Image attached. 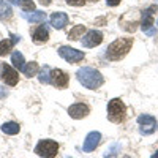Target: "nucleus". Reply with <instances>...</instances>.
I'll return each instance as SVG.
<instances>
[{"instance_id":"nucleus-8","label":"nucleus","mask_w":158,"mask_h":158,"mask_svg":"<svg viewBox=\"0 0 158 158\" xmlns=\"http://www.w3.org/2000/svg\"><path fill=\"white\" fill-rule=\"evenodd\" d=\"M101 141V135L98 133V131H90V133L87 135L85 141H84V152H92L95 150L98 147V144Z\"/></svg>"},{"instance_id":"nucleus-3","label":"nucleus","mask_w":158,"mask_h":158,"mask_svg":"<svg viewBox=\"0 0 158 158\" xmlns=\"http://www.w3.org/2000/svg\"><path fill=\"white\" fill-rule=\"evenodd\" d=\"M125 114H127V108H125L122 100L114 98V100L109 101V104H108V117H109L111 122H115V123L122 122L125 118Z\"/></svg>"},{"instance_id":"nucleus-17","label":"nucleus","mask_w":158,"mask_h":158,"mask_svg":"<svg viewBox=\"0 0 158 158\" xmlns=\"http://www.w3.org/2000/svg\"><path fill=\"white\" fill-rule=\"evenodd\" d=\"M13 40H3V41H0V56H5L10 52L11 46L19 41V36H11Z\"/></svg>"},{"instance_id":"nucleus-4","label":"nucleus","mask_w":158,"mask_h":158,"mask_svg":"<svg viewBox=\"0 0 158 158\" xmlns=\"http://www.w3.org/2000/svg\"><path fill=\"white\" fill-rule=\"evenodd\" d=\"M35 152L41 158H54L59 152V144L52 139H43L36 144Z\"/></svg>"},{"instance_id":"nucleus-10","label":"nucleus","mask_w":158,"mask_h":158,"mask_svg":"<svg viewBox=\"0 0 158 158\" xmlns=\"http://www.w3.org/2000/svg\"><path fill=\"white\" fill-rule=\"evenodd\" d=\"M68 114L73 118H82L89 114V106L84 103H74L68 108Z\"/></svg>"},{"instance_id":"nucleus-27","label":"nucleus","mask_w":158,"mask_h":158,"mask_svg":"<svg viewBox=\"0 0 158 158\" xmlns=\"http://www.w3.org/2000/svg\"><path fill=\"white\" fill-rule=\"evenodd\" d=\"M40 3H41V5H44V6H48V5L51 3V0H40Z\"/></svg>"},{"instance_id":"nucleus-19","label":"nucleus","mask_w":158,"mask_h":158,"mask_svg":"<svg viewBox=\"0 0 158 158\" xmlns=\"http://www.w3.org/2000/svg\"><path fill=\"white\" fill-rule=\"evenodd\" d=\"M11 5L6 2V0H0V19H8L11 18Z\"/></svg>"},{"instance_id":"nucleus-6","label":"nucleus","mask_w":158,"mask_h":158,"mask_svg":"<svg viewBox=\"0 0 158 158\" xmlns=\"http://www.w3.org/2000/svg\"><path fill=\"white\" fill-rule=\"evenodd\" d=\"M59 54H60V57H63L65 60L70 62V63L81 62L84 59V52L82 51H77V49L70 48V46H60L59 48Z\"/></svg>"},{"instance_id":"nucleus-15","label":"nucleus","mask_w":158,"mask_h":158,"mask_svg":"<svg viewBox=\"0 0 158 158\" xmlns=\"http://www.w3.org/2000/svg\"><path fill=\"white\" fill-rule=\"evenodd\" d=\"M49 38V33H48V29L44 25H40V27L33 32V40L35 43H46Z\"/></svg>"},{"instance_id":"nucleus-1","label":"nucleus","mask_w":158,"mask_h":158,"mask_svg":"<svg viewBox=\"0 0 158 158\" xmlns=\"http://www.w3.org/2000/svg\"><path fill=\"white\" fill-rule=\"evenodd\" d=\"M76 76H77V81L87 89H98L103 84L101 73L89 67H82L81 70H77Z\"/></svg>"},{"instance_id":"nucleus-29","label":"nucleus","mask_w":158,"mask_h":158,"mask_svg":"<svg viewBox=\"0 0 158 158\" xmlns=\"http://www.w3.org/2000/svg\"><path fill=\"white\" fill-rule=\"evenodd\" d=\"M13 2H16V0H13Z\"/></svg>"},{"instance_id":"nucleus-7","label":"nucleus","mask_w":158,"mask_h":158,"mask_svg":"<svg viewBox=\"0 0 158 158\" xmlns=\"http://www.w3.org/2000/svg\"><path fill=\"white\" fill-rule=\"evenodd\" d=\"M103 41V33L98 30H90L82 36V46L84 48H95Z\"/></svg>"},{"instance_id":"nucleus-30","label":"nucleus","mask_w":158,"mask_h":158,"mask_svg":"<svg viewBox=\"0 0 158 158\" xmlns=\"http://www.w3.org/2000/svg\"><path fill=\"white\" fill-rule=\"evenodd\" d=\"M95 2H97V0H95Z\"/></svg>"},{"instance_id":"nucleus-20","label":"nucleus","mask_w":158,"mask_h":158,"mask_svg":"<svg viewBox=\"0 0 158 158\" xmlns=\"http://www.w3.org/2000/svg\"><path fill=\"white\" fill-rule=\"evenodd\" d=\"M38 79H40V82H43V84H49L51 82V70H49V67H44V68L40 70Z\"/></svg>"},{"instance_id":"nucleus-5","label":"nucleus","mask_w":158,"mask_h":158,"mask_svg":"<svg viewBox=\"0 0 158 158\" xmlns=\"http://www.w3.org/2000/svg\"><path fill=\"white\" fill-rule=\"evenodd\" d=\"M138 123H139V130L142 135H152L153 131L156 130V118L153 115L149 114H142L138 117Z\"/></svg>"},{"instance_id":"nucleus-12","label":"nucleus","mask_w":158,"mask_h":158,"mask_svg":"<svg viewBox=\"0 0 158 158\" xmlns=\"http://www.w3.org/2000/svg\"><path fill=\"white\" fill-rule=\"evenodd\" d=\"M3 81L8 84V85H16L18 84V81H19V74H18V71L15 70V68H11L10 65H3Z\"/></svg>"},{"instance_id":"nucleus-13","label":"nucleus","mask_w":158,"mask_h":158,"mask_svg":"<svg viewBox=\"0 0 158 158\" xmlns=\"http://www.w3.org/2000/svg\"><path fill=\"white\" fill-rule=\"evenodd\" d=\"M155 10H156V6H150L149 10L144 11V19H142V25H141L144 32L152 30L150 27H152V24H153V11Z\"/></svg>"},{"instance_id":"nucleus-22","label":"nucleus","mask_w":158,"mask_h":158,"mask_svg":"<svg viewBox=\"0 0 158 158\" xmlns=\"http://www.w3.org/2000/svg\"><path fill=\"white\" fill-rule=\"evenodd\" d=\"M36 71H38V65L35 63V62H30L29 65H25V68H24V74L25 76H29V77H32V76H35L36 74Z\"/></svg>"},{"instance_id":"nucleus-18","label":"nucleus","mask_w":158,"mask_h":158,"mask_svg":"<svg viewBox=\"0 0 158 158\" xmlns=\"http://www.w3.org/2000/svg\"><path fill=\"white\" fill-rule=\"evenodd\" d=\"M19 130H21V127L16 122H5L2 125V131H3V133H6V135H11V136L13 135H18Z\"/></svg>"},{"instance_id":"nucleus-26","label":"nucleus","mask_w":158,"mask_h":158,"mask_svg":"<svg viewBox=\"0 0 158 158\" xmlns=\"http://www.w3.org/2000/svg\"><path fill=\"white\" fill-rule=\"evenodd\" d=\"M120 2H122V0H106V3H108L109 6H115V5H118Z\"/></svg>"},{"instance_id":"nucleus-24","label":"nucleus","mask_w":158,"mask_h":158,"mask_svg":"<svg viewBox=\"0 0 158 158\" xmlns=\"http://www.w3.org/2000/svg\"><path fill=\"white\" fill-rule=\"evenodd\" d=\"M118 149H120V146H118V144H114V146L109 149V152L106 150V153H104V158H114V156L117 155L115 150H118Z\"/></svg>"},{"instance_id":"nucleus-9","label":"nucleus","mask_w":158,"mask_h":158,"mask_svg":"<svg viewBox=\"0 0 158 158\" xmlns=\"http://www.w3.org/2000/svg\"><path fill=\"white\" fill-rule=\"evenodd\" d=\"M51 82L54 84L56 87H67L68 84V74L62 71V70H54V71H51Z\"/></svg>"},{"instance_id":"nucleus-23","label":"nucleus","mask_w":158,"mask_h":158,"mask_svg":"<svg viewBox=\"0 0 158 158\" xmlns=\"http://www.w3.org/2000/svg\"><path fill=\"white\" fill-rule=\"evenodd\" d=\"M16 3L22 8V11H32L35 10V3L32 0H16Z\"/></svg>"},{"instance_id":"nucleus-28","label":"nucleus","mask_w":158,"mask_h":158,"mask_svg":"<svg viewBox=\"0 0 158 158\" xmlns=\"http://www.w3.org/2000/svg\"><path fill=\"white\" fill-rule=\"evenodd\" d=\"M152 158H158V150H156V152H155V153L152 155Z\"/></svg>"},{"instance_id":"nucleus-16","label":"nucleus","mask_w":158,"mask_h":158,"mask_svg":"<svg viewBox=\"0 0 158 158\" xmlns=\"http://www.w3.org/2000/svg\"><path fill=\"white\" fill-rule=\"evenodd\" d=\"M11 63L15 65V68H18L19 71H24L25 68V62H24V56L21 54L19 51H15L11 56Z\"/></svg>"},{"instance_id":"nucleus-14","label":"nucleus","mask_w":158,"mask_h":158,"mask_svg":"<svg viewBox=\"0 0 158 158\" xmlns=\"http://www.w3.org/2000/svg\"><path fill=\"white\" fill-rule=\"evenodd\" d=\"M22 18H25L29 22H44L46 21V15L41 11H33V13H27V11H24L22 13Z\"/></svg>"},{"instance_id":"nucleus-21","label":"nucleus","mask_w":158,"mask_h":158,"mask_svg":"<svg viewBox=\"0 0 158 158\" xmlns=\"http://www.w3.org/2000/svg\"><path fill=\"white\" fill-rule=\"evenodd\" d=\"M84 32H85L84 25H76L73 30H70L68 38H70V40H79V38H82V33H84Z\"/></svg>"},{"instance_id":"nucleus-2","label":"nucleus","mask_w":158,"mask_h":158,"mask_svg":"<svg viewBox=\"0 0 158 158\" xmlns=\"http://www.w3.org/2000/svg\"><path fill=\"white\" fill-rule=\"evenodd\" d=\"M131 46H133V38H118L108 46L106 57L109 60H120L122 57L127 56Z\"/></svg>"},{"instance_id":"nucleus-25","label":"nucleus","mask_w":158,"mask_h":158,"mask_svg":"<svg viewBox=\"0 0 158 158\" xmlns=\"http://www.w3.org/2000/svg\"><path fill=\"white\" fill-rule=\"evenodd\" d=\"M68 5H73V6H82L85 3V0H65Z\"/></svg>"},{"instance_id":"nucleus-11","label":"nucleus","mask_w":158,"mask_h":158,"mask_svg":"<svg viewBox=\"0 0 158 158\" xmlns=\"http://www.w3.org/2000/svg\"><path fill=\"white\" fill-rule=\"evenodd\" d=\"M67 24H68V16H67V13L57 11V13H52V15H51V25H52L54 29L60 30V29H63Z\"/></svg>"}]
</instances>
